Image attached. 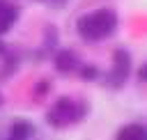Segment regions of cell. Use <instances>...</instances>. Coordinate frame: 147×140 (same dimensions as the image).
I'll use <instances>...</instances> for the list:
<instances>
[{
	"label": "cell",
	"mask_w": 147,
	"mask_h": 140,
	"mask_svg": "<svg viewBox=\"0 0 147 140\" xmlns=\"http://www.w3.org/2000/svg\"><path fill=\"white\" fill-rule=\"evenodd\" d=\"M115 30H117V14L106 7L87 11V14L78 16V21H76V32L85 41H101V39L110 37Z\"/></svg>",
	"instance_id": "1"
},
{
	"label": "cell",
	"mask_w": 147,
	"mask_h": 140,
	"mask_svg": "<svg viewBox=\"0 0 147 140\" xmlns=\"http://www.w3.org/2000/svg\"><path fill=\"white\" fill-rule=\"evenodd\" d=\"M87 115V103L74 99V96H60L46 112V122L53 129H69L78 122H83Z\"/></svg>",
	"instance_id": "2"
},
{
	"label": "cell",
	"mask_w": 147,
	"mask_h": 140,
	"mask_svg": "<svg viewBox=\"0 0 147 140\" xmlns=\"http://www.w3.org/2000/svg\"><path fill=\"white\" fill-rule=\"evenodd\" d=\"M129 71H131V55H129V50L117 48V50H115V55H113V69L108 71L106 85H108V87H113V90H119V87L126 83Z\"/></svg>",
	"instance_id": "3"
},
{
	"label": "cell",
	"mask_w": 147,
	"mask_h": 140,
	"mask_svg": "<svg viewBox=\"0 0 147 140\" xmlns=\"http://www.w3.org/2000/svg\"><path fill=\"white\" fill-rule=\"evenodd\" d=\"M53 64H55V69L60 73H71V71H78L80 60H78V55L74 50H60V53H55Z\"/></svg>",
	"instance_id": "4"
},
{
	"label": "cell",
	"mask_w": 147,
	"mask_h": 140,
	"mask_svg": "<svg viewBox=\"0 0 147 140\" xmlns=\"http://www.w3.org/2000/svg\"><path fill=\"white\" fill-rule=\"evenodd\" d=\"M18 18V9L9 0H0V34L9 32Z\"/></svg>",
	"instance_id": "5"
},
{
	"label": "cell",
	"mask_w": 147,
	"mask_h": 140,
	"mask_svg": "<svg viewBox=\"0 0 147 140\" xmlns=\"http://www.w3.org/2000/svg\"><path fill=\"white\" fill-rule=\"evenodd\" d=\"M115 140H147V126L142 124H126L117 131Z\"/></svg>",
	"instance_id": "6"
},
{
	"label": "cell",
	"mask_w": 147,
	"mask_h": 140,
	"mask_svg": "<svg viewBox=\"0 0 147 140\" xmlns=\"http://www.w3.org/2000/svg\"><path fill=\"white\" fill-rule=\"evenodd\" d=\"M46 94H48V80L34 83V87H32V99H34V101H41Z\"/></svg>",
	"instance_id": "7"
},
{
	"label": "cell",
	"mask_w": 147,
	"mask_h": 140,
	"mask_svg": "<svg viewBox=\"0 0 147 140\" xmlns=\"http://www.w3.org/2000/svg\"><path fill=\"white\" fill-rule=\"evenodd\" d=\"M78 69H80V78H83V80H94V78H99V69L92 67V64H90V67H83V64H80Z\"/></svg>",
	"instance_id": "8"
},
{
	"label": "cell",
	"mask_w": 147,
	"mask_h": 140,
	"mask_svg": "<svg viewBox=\"0 0 147 140\" xmlns=\"http://www.w3.org/2000/svg\"><path fill=\"white\" fill-rule=\"evenodd\" d=\"M138 78H140L142 83H147V62L140 67V71H138Z\"/></svg>",
	"instance_id": "9"
},
{
	"label": "cell",
	"mask_w": 147,
	"mask_h": 140,
	"mask_svg": "<svg viewBox=\"0 0 147 140\" xmlns=\"http://www.w3.org/2000/svg\"><path fill=\"white\" fill-rule=\"evenodd\" d=\"M0 55H7V48H5V44L0 41Z\"/></svg>",
	"instance_id": "10"
},
{
	"label": "cell",
	"mask_w": 147,
	"mask_h": 140,
	"mask_svg": "<svg viewBox=\"0 0 147 140\" xmlns=\"http://www.w3.org/2000/svg\"><path fill=\"white\" fill-rule=\"evenodd\" d=\"M5 140H21V138H14V135H11V133H9V135H7V138H5Z\"/></svg>",
	"instance_id": "11"
},
{
	"label": "cell",
	"mask_w": 147,
	"mask_h": 140,
	"mask_svg": "<svg viewBox=\"0 0 147 140\" xmlns=\"http://www.w3.org/2000/svg\"><path fill=\"white\" fill-rule=\"evenodd\" d=\"M2 103H5V96H2V92H0V108H2Z\"/></svg>",
	"instance_id": "12"
}]
</instances>
